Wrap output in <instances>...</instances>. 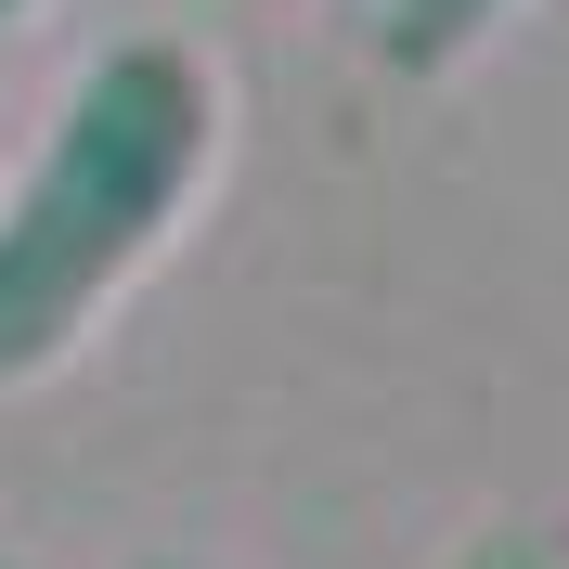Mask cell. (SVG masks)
Returning <instances> with one entry per match:
<instances>
[{
    "label": "cell",
    "mask_w": 569,
    "mask_h": 569,
    "mask_svg": "<svg viewBox=\"0 0 569 569\" xmlns=\"http://www.w3.org/2000/svg\"><path fill=\"white\" fill-rule=\"evenodd\" d=\"M479 13H492V0H401V52H415V66H427V52H440V39H453V27H479Z\"/></svg>",
    "instance_id": "2"
},
{
    "label": "cell",
    "mask_w": 569,
    "mask_h": 569,
    "mask_svg": "<svg viewBox=\"0 0 569 569\" xmlns=\"http://www.w3.org/2000/svg\"><path fill=\"white\" fill-rule=\"evenodd\" d=\"M0 13H27V0H0Z\"/></svg>",
    "instance_id": "3"
},
{
    "label": "cell",
    "mask_w": 569,
    "mask_h": 569,
    "mask_svg": "<svg viewBox=\"0 0 569 569\" xmlns=\"http://www.w3.org/2000/svg\"><path fill=\"white\" fill-rule=\"evenodd\" d=\"M194 169H208V66L181 39H117L78 78L66 130L39 142L27 194L0 208V376H39L117 298V272L156 259Z\"/></svg>",
    "instance_id": "1"
}]
</instances>
